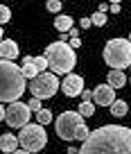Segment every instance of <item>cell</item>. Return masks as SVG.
Wrapping results in <instances>:
<instances>
[{
	"mask_svg": "<svg viewBox=\"0 0 131 154\" xmlns=\"http://www.w3.org/2000/svg\"><path fill=\"white\" fill-rule=\"evenodd\" d=\"M79 154H131V129L124 125H104L88 134Z\"/></svg>",
	"mask_w": 131,
	"mask_h": 154,
	"instance_id": "6da1fadb",
	"label": "cell"
},
{
	"mask_svg": "<svg viewBox=\"0 0 131 154\" xmlns=\"http://www.w3.org/2000/svg\"><path fill=\"white\" fill-rule=\"evenodd\" d=\"M25 77L20 72V66L14 61L0 59V104L2 102H18V97L25 93Z\"/></svg>",
	"mask_w": 131,
	"mask_h": 154,
	"instance_id": "7a4b0ae2",
	"label": "cell"
},
{
	"mask_svg": "<svg viewBox=\"0 0 131 154\" xmlns=\"http://www.w3.org/2000/svg\"><path fill=\"white\" fill-rule=\"evenodd\" d=\"M45 61H48V68L52 70V75H70L77 63V54L70 48L68 43L63 41H54L45 48Z\"/></svg>",
	"mask_w": 131,
	"mask_h": 154,
	"instance_id": "3957f363",
	"label": "cell"
},
{
	"mask_svg": "<svg viewBox=\"0 0 131 154\" xmlns=\"http://www.w3.org/2000/svg\"><path fill=\"white\" fill-rule=\"evenodd\" d=\"M104 61L113 70L129 68L131 66V43L127 38H111V41H106V45H104Z\"/></svg>",
	"mask_w": 131,
	"mask_h": 154,
	"instance_id": "277c9868",
	"label": "cell"
},
{
	"mask_svg": "<svg viewBox=\"0 0 131 154\" xmlns=\"http://www.w3.org/2000/svg\"><path fill=\"white\" fill-rule=\"evenodd\" d=\"M18 138V145L20 149H25V152L34 154V152H41V149L45 147V143H48V134H45V127L41 125H25L23 129H20V134L16 136Z\"/></svg>",
	"mask_w": 131,
	"mask_h": 154,
	"instance_id": "5b68a950",
	"label": "cell"
},
{
	"mask_svg": "<svg viewBox=\"0 0 131 154\" xmlns=\"http://www.w3.org/2000/svg\"><path fill=\"white\" fill-rule=\"evenodd\" d=\"M82 125H86V122H84V118L77 111H63L57 120H54V129H57V136L61 140H75L77 129Z\"/></svg>",
	"mask_w": 131,
	"mask_h": 154,
	"instance_id": "8992f818",
	"label": "cell"
},
{
	"mask_svg": "<svg viewBox=\"0 0 131 154\" xmlns=\"http://www.w3.org/2000/svg\"><path fill=\"white\" fill-rule=\"evenodd\" d=\"M59 79H57V75H52V72H39V75L29 82V91H32V95L36 97V100H48V97H52V95H57V91H59Z\"/></svg>",
	"mask_w": 131,
	"mask_h": 154,
	"instance_id": "52a82bcc",
	"label": "cell"
},
{
	"mask_svg": "<svg viewBox=\"0 0 131 154\" xmlns=\"http://www.w3.org/2000/svg\"><path fill=\"white\" fill-rule=\"evenodd\" d=\"M29 116H32V111H29V106L25 104V102H11L9 106L5 109V120L9 127H14V129H23L25 125H29Z\"/></svg>",
	"mask_w": 131,
	"mask_h": 154,
	"instance_id": "ba28073f",
	"label": "cell"
},
{
	"mask_svg": "<svg viewBox=\"0 0 131 154\" xmlns=\"http://www.w3.org/2000/svg\"><path fill=\"white\" fill-rule=\"evenodd\" d=\"M61 91H63V95H68V97L82 95V91H84V77L82 75H75V72L66 75V79H63V84H61Z\"/></svg>",
	"mask_w": 131,
	"mask_h": 154,
	"instance_id": "9c48e42d",
	"label": "cell"
},
{
	"mask_svg": "<svg viewBox=\"0 0 131 154\" xmlns=\"http://www.w3.org/2000/svg\"><path fill=\"white\" fill-rule=\"evenodd\" d=\"M93 104L97 106H111L113 102H115V91H113L109 84H100V86L93 88Z\"/></svg>",
	"mask_w": 131,
	"mask_h": 154,
	"instance_id": "30bf717a",
	"label": "cell"
},
{
	"mask_svg": "<svg viewBox=\"0 0 131 154\" xmlns=\"http://www.w3.org/2000/svg\"><path fill=\"white\" fill-rule=\"evenodd\" d=\"M16 57H18V43L11 41V38H2V41H0V59L14 61Z\"/></svg>",
	"mask_w": 131,
	"mask_h": 154,
	"instance_id": "8fae6325",
	"label": "cell"
},
{
	"mask_svg": "<svg viewBox=\"0 0 131 154\" xmlns=\"http://www.w3.org/2000/svg\"><path fill=\"white\" fill-rule=\"evenodd\" d=\"M16 149H18V138H16L14 134H2L0 136V152L11 154V152H16Z\"/></svg>",
	"mask_w": 131,
	"mask_h": 154,
	"instance_id": "7c38bea8",
	"label": "cell"
},
{
	"mask_svg": "<svg viewBox=\"0 0 131 154\" xmlns=\"http://www.w3.org/2000/svg\"><path fill=\"white\" fill-rule=\"evenodd\" d=\"M32 59H34V57H25V59H23V66H20L23 77H25V79H29V82H32V79H34V77L41 72L39 68L34 66V61H32Z\"/></svg>",
	"mask_w": 131,
	"mask_h": 154,
	"instance_id": "4fadbf2b",
	"label": "cell"
},
{
	"mask_svg": "<svg viewBox=\"0 0 131 154\" xmlns=\"http://www.w3.org/2000/svg\"><path fill=\"white\" fill-rule=\"evenodd\" d=\"M106 84L113 88V91H115V88H122V86L127 84L124 72H122V70H111V72H109V82H106Z\"/></svg>",
	"mask_w": 131,
	"mask_h": 154,
	"instance_id": "5bb4252c",
	"label": "cell"
},
{
	"mask_svg": "<svg viewBox=\"0 0 131 154\" xmlns=\"http://www.w3.org/2000/svg\"><path fill=\"white\" fill-rule=\"evenodd\" d=\"M54 27L59 29V32L61 34H68L70 29H73V18H70V16H66V14H59L57 18H54Z\"/></svg>",
	"mask_w": 131,
	"mask_h": 154,
	"instance_id": "9a60e30c",
	"label": "cell"
},
{
	"mask_svg": "<svg viewBox=\"0 0 131 154\" xmlns=\"http://www.w3.org/2000/svg\"><path fill=\"white\" fill-rule=\"evenodd\" d=\"M127 111H129V104H127L124 100H115V102L111 104V113L115 116V118H124Z\"/></svg>",
	"mask_w": 131,
	"mask_h": 154,
	"instance_id": "2e32d148",
	"label": "cell"
},
{
	"mask_svg": "<svg viewBox=\"0 0 131 154\" xmlns=\"http://www.w3.org/2000/svg\"><path fill=\"white\" fill-rule=\"evenodd\" d=\"M48 122H52V113H50L48 109H41V111H36V125L45 127Z\"/></svg>",
	"mask_w": 131,
	"mask_h": 154,
	"instance_id": "e0dca14e",
	"label": "cell"
},
{
	"mask_svg": "<svg viewBox=\"0 0 131 154\" xmlns=\"http://www.w3.org/2000/svg\"><path fill=\"white\" fill-rule=\"evenodd\" d=\"M77 113L82 116V118H91V116L95 113V104H93V102H82Z\"/></svg>",
	"mask_w": 131,
	"mask_h": 154,
	"instance_id": "ac0fdd59",
	"label": "cell"
},
{
	"mask_svg": "<svg viewBox=\"0 0 131 154\" xmlns=\"http://www.w3.org/2000/svg\"><path fill=\"white\" fill-rule=\"evenodd\" d=\"M9 18H11L9 7H7V5H0V27H2L5 23H9Z\"/></svg>",
	"mask_w": 131,
	"mask_h": 154,
	"instance_id": "d6986e66",
	"label": "cell"
},
{
	"mask_svg": "<svg viewBox=\"0 0 131 154\" xmlns=\"http://www.w3.org/2000/svg\"><path fill=\"white\" fill-rule=\"evenodd\" d=\"M91 25H97V27H102V25H106V14H93L91 16Z\"/></svg>",
	"mask_w": 131,
	"mask_h": 154,
	"instance_id": "ffe728a7",
	"label": "cell"
},
{
	"mask_svg": "<svg viewBox=\"0 0 131 154\" xmlns=\"http://www.w3.org/2000/svg\"><path fill=\"white\" fill-rule=\"evenodd\" d=\"M32 61H34V66L39 68L41 72H45V68H48V61H45V57H43V54H41V57H34Z\"/></svg>",
	"mask_w": 131,
	"mask_h": 154,
	"instance_id": "44dd1931",
	"label": "cell"
},
{
	"mask_svg": "<svg viewBox=\"0 0 131 154\" xmlns=\"http://www.w3.org/2000/svg\"><path fill=\"white\" fill-rule=\"evenodd\" d=\"M88 134H91V131H88V127H86V125H82V127L77 129V136H75V140H86V138H88Z\"/></svg>",
	"mask_w": 131,
	"mask_h": 154,
	"instance_id": "7402d4cb",
	"label": "cell"
},
{
	"mask_svg": "<svg viewBox=\"0 0 131 154\" xmlns=\"http://www.w3.org/2000/svg\"><path fill=\"white\" fill-rule=\"evenodd\" d=\"M48 11H52V14L61 11V2H59V0H50L48 2Z\"/></svg>",
	"mask_w": 131,
	"mask_h": 154,
	"instance_id": "603a6c76",
	"label": "cell"
},
{
	"mask_svg": "<svg viewBox=\"0 0 131 154\" xmlns=\"http://www.w3.org/2000/svg\"><path fill=\"white\" fill-rule=\"evenodd\" d=\"M27 106H29V111H41L43 106H41V100H36V97H32V100L27 102Z\"/></svg>",
	"mask_w": 131,
	"mask_h": 154,
	"instance_id": "cb8c5ba5",
	"label": "cell"
},
{
	"mask_svg": "<svg viewBox=\"0 0 131 154\" xmlns=\"http://www.w3.org/2000/svg\"><path fill=\"white\" fill-rule=\"evenodd\" d=\"M109 9H111L113 14H118V11L122 9V5H120V2H118V0H115V2H111V5H109Z\"/></svg>",
	"mask_w": 131,
	"mask_h": 154,
	"instance_id": "d4e9b609",
	"label": "cell"
},
{
	"mask_svg": "<svg viewBox=\"0 0 131 154\" xmlns=\"http://www.w3.org/2000/svg\"><path fill=\"white\" fill-rule=\"evenodd\" d=\"M79 27H82V29H88V27H91V18H82V20H79Z\"/></svg>",
	"mask_w": 131,
	"mask_h": 154,
	"instance_id": "484cf974",
	"label": "cell"
},
{
	"mask_svg": "<svg viewBox=\"0 0 131 154\" xmlns=\"http://www.w3.org/2000/svg\"><path fill=\"white\" fill-rule=\"evenodd\" d=\"M68 45H70L73 50H77L79 45H82V41H79V38H70V43H68Z\"/></svg>",
	"mask_w": 131,
	"mask_h": 154,
	"instance_id": "4316f807",
	"label": "cell"
},
{
	"mask_svg": "<svg viewBox=\"0 0 131 154\" xmlns=\"http://www.w3.org/2000/svg\"><path fill=\"white\" fill-rule=\"evenodd\" d=\"M2 120H5V106L0 104V122H2Z\"/></svg>",
	"mask_w": 131,
	"mask_h": 154,
	"instance_id": "83f0119b",
	"label": "cell"
},
{
	"mask_svg": "<svg viewBox=\"0 0 131 154\" xmlns=\"http://www.w3.org/2000/svg\"><path fill=\"white\" fill-rule=\"evenodd\" d=\"M109 9V5H104V2H102V5H100V9H97V11H100V14H104V11H106Z\"/></svg>",
	"mask_w": 131,
	"mask_h": 154,
	"instance_id": "f1b7e54d",
	"label": "cell"
},
{
	"mask_svg": "<svg viewBox=\"0 0 131 154\" xmlns=\"http://www.w3.org/2000/svg\"><path fill=\"white\" fill-rule=\"evenodd\" d=\"M68 154H79V149L77 147H68Z\"/></svg>",
	"mask_w": 131,
	"mask_h": 154,
	"instance_id": "f546056e",
	"label": "cell"
},
{
	"mask_svg": "<svg viewBox=\"0 0 131 154\" xmlns=\"http://www.w3.org/2000/svg\"><path fill=\"white\" fill-rule=\"evenodd\" d=\"M11 154H29V152H25V149H16V152H11Z\"/></svg>",
	"mask_w": 131,
	"mask_h": 154,
	"instance_id": "4dcf8cb0",
	"label": "cell"
},
{
	"mask_svg": "<svg viewBox=\"0 0 131 154\" xmlns=\"http://www.w3.org/2000/svg\"><path fill=\"white\" fill-rule=\"evenodd\" d=\"M0 41H2V27H0Z\"/></svg>",
	"mask_w": 131,
	"mask_h": 154,
	"instance_id": "1f68e13d",
	"label": "cell"
},
{
	"mask_svg": "<svg viewBox=\"0 0 131 154\" xmlns=\"http://www.w3.org/2000/svg\"><path fill=\"white\" fill-rule=\"evenodd\" d=\"M127 41H129V43H131V32H129V38H127Z\"/></svg>",
	"mask_w": 131,
	"mask_h": 154,
	"instance_id": "d6a6232c",
	"label": "cell"
},
{
	"mask_svg": "<svg viewBox=\"0 0 131 154\" xmlns=\"http://www.w3.org/2000/svg\"><path fill=\"white\" fill-rule=\"evenodd\" d=\"M129 84H131V79H129Z\"/></svg>",
	"mask_w": 131,
	"mask_h": 154,
	"instance_id": "836d02e7",
	"label": "cell"
},
{
	"mask_svg": "<svg viewBox=\"0 0 131 154\" xmlns=\"http://www.w3.org/2000/svg\"><path fill=\"white\" fill-rule=\"evenodd\" d=\"M129 68H131V66H129Z\"/></svg>",
	"mask_w": 131,
	"mask_h": 154,
	"instance_id": "e575fe53",
	"label": "cell"
}]
</instances>
